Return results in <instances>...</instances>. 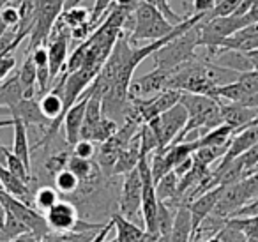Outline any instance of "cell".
Here are the masks:
<instances>
[{"mask_svg":"<svg viewBox=\"0 0 258 242\" xmlns=\"http://www.w3.org/2000/svg\"><path fill=\"white\" fill-rule=\"evenodd\" d=\"M246 27H249V23L244 16L232 15L223 18H204L198 23V46H204L209 51V57H214L223 41Z\"/></svg>","mask_w":258,"mask_h":242,"instance_id":"4","label":"cell"},{"mask_svg":"<svg viewBox=\"0 0 258 242\" xmlns=\"http://www.w3.org/2000/svg\"><path fill=\"white\" fill-rule=\"evenodd\" d=\"M104 242H117V240H115V238H106Z\"/></svg>","mask_w":258,"mask_h":242,"instance_id":"45","label":"cell"},{"mask_svg":"<svg viewBox=\"0 0 258 242\" xmlns=\"http://www.w3.org/2000/svg\"><path fill=\"white\" fill-rule=\"evenodd\" d=\"M140 157H142L140 136L137 135L133 140H131V143H129V145L120 152V156H118L117 163H115L111 175H125V173H129V171L135 170V168L138 166V163H140Z\"/></svg>","mask_w":258,"mask_h":242,"instance_id":"19","label":"cell"},{"mask_svg":"<svg viewBox=\"0 0 258 242\" xmlns=\"http://www.w3.org/2000/svg\"><path fill=\"white\" fill-rule=\"evenodd\" d=\"M0 186L8 195L22 200L27 205L30 202H34V193L30 191V186L27 182H23L22 178H18L16 175H13L4 164H0Z\"/></svg>","mask_w":258,"mask_h":242,"instance_id":"16","label":"cell"},{"mask_svg":"<svg viewBox=\"0 0 258 242\" xmlns=\"http://www.w3.org/2000/svg\"><path fill=\"white\" fill-rule=\"evenodd\" d=\"M53 188L58 191L60 196L66 195H73L80 189V180L76 178V175L73 171H69L68 168L62 171H58L53 177Z\"/></svg>","mask_w":258,"mask_h":242,"instance_id":"24","label":"cell"},{"mask_svg":"<svg viewBox=\"0 0 258 242\" xmlns=\"http://www.w3.org/2000/svg\"><path fill=\"white\" fill-rule=\"evenodd\" d=\"M60 202V195L55 188L51 186H44V188H39L36 193H34V205H36V210H43V212H48L51 207H55Z\"/></svg>","mask_w":258,"mask_h":242,"instance_id":"23","label":"cell"},{"mask_svg":"<svg viewBox=\"0 0 258 242\" xmlns=\"http://www.w3.org/2000/svg\"><path fill=\"white\" fill-rule=\"evenodd\" d=\"M106 224V223H104ZM99 233V230L90 231H66V233H57L50 231L44 235V242H92V238Z\"/></svg>","mask_w":258,"mask_h":242,"instance_id":"25","label":"cell"},{"mask_svg":"<svg viewBox=\"0 0 258 242\" xmlns=\"http://www.w3.org/2000/svg\"><path fill=\"white\" fill-rule=\"evenodd\" d=\"M111 228H113V221H108L106 224H104L103 228L99 230V233L96 235V237L92 238V242H104L108 238V235H110V231H111Z\"/></svg>","mask_w":258,"mask_h":242,"instance_id":"36","label":"cell"},{"mask_svg":"<svg viewBox=\"0 0 258 242\" xmlns=\"http://www.w3.org/2000/svg\"><path fill=\"white\" fill-rule=\"evenodd\" d=\"M170 75L172 71H163V69H154L140 78L133 80L129 87V97H140V99H149L158 94L168 90Z\"/></svg>","mask_w":258,"mask_h":242,"instance_id":"11","label":"cell"},{"mask_svg":"<svg viewBox=\"0 0 258 242\" xmlns=\"http://www.w3.org/2000/svg\"><path fill=\"white\" fill-rule=\"evenodd\" d=\"M187 122V111L182 104H175L172 110L165 111L163 115H159L158 118L147 122L149 128L154 131V135L158 136L159 142V150H165L166 147H170L177 140V136L180 135V131L184 129Z\"/></svg>","mask_w":258,"mask_h":242,"instance_id":"8","label":"cell"},{"mask_svg":"<svg viewBox=\"0 0 258 242\" xmlns=\"http://www.w3.org/2000/svg\"><path fill=\"white\" fill-rule=\"evenodd\" d=\"M11 2H13V0H0V11H2V9H4L6 6L11 4Z\"/></svg>","mask_w":258,"mask_h":242,"instance_id":"42","label":"cell"},{"mask_svg":"<svg viewBox=\"0 0 258 242\" xmlns=\"http://www.w3.org/2000/svg\"><path fill=\"white\" fill-rule=\"evenodd\" d=\"M90 99V90L87 89L83 92V96L78 99V103L73 108H69V111L64 115V126L66 131V143L69 147H75L80 142V133H82V126H83V117H85V110H87V103Z\"/></svg>","mask_w":258,"mask_h":242,"instance_id":"13","label":"cell"},{"mask_svg":"<svg viewBox=\"0 0 258 242\" xmlns=\"http://www.w3.org/2000/svg\"><path fill=\"white\" fill-rule=\"evenodd\" d=\"M218 0H193L195 15H209L216 8Z\"/></svg>","mask_w":258,"mask_h":242,"instance_id":"35","label":"cell"},{"mask_svg":"<svg viewBox=\"0 0 258 242\" xmlns=\"http://www.w3.org/2000/svg\"><path fill=\"white\" fill-rule=\"evenodd\" d=\"M258 143V124H249L247 128L237 131L232 136V142L226 150L225 157L221 159V164H228L230 161L244 156L247 150H251Z\"/></svg>","mask_w":258,"mask_h":242,"instance_id":"14","label":"cell"},{"mask_svg":"<svg viewBox=\"0 0 258 242\" xmlns=\"http://www.w3.org/2000/svg\"><path fill=\"white\" fill-rule=\"evenodd\" d=\"M140 2L142 0H115V6H118V8H125V9H137Z\"/></svg>","mask_w":258,"mask_h":242,"instance_id":"37","label":"cell"},{"mask_svg":"<svg viewBox=\"0 0 258 242\" xmlns=\"http://www.w3.org/2000/svg\"><path fill=\"white\" fill-rule=\"evenodd\" d=\"M0 22L4 23L8 29H18V23H20L18 6H15V4L6 6V8L0 11Z\"/></svg>","mask_w":258,"mask_h":242,"instance_id":"31","label":"cell"},{"mask_svg":"<svg viewBox=\"0 0 258 242\" xmlns=\"http://www.w3.org/2000/svg\"><path fill=\"white\" fill-rule=\"evenodd\" d=\"M13 128H15V138H13V149L11 152L15 154L16 157H18L20 161H22L23 164H25L27 168L30 170V145H29V135H27V128L23 122L20 120H15L13 118Z\"/></svg>","mask_w":258,"mask_h":242,"instance_id":"21","label":"cell"},{"mask_svg":"<svg viewBox=\"0 0 258 242\" xmlns=\"http://www.w3.org/2000/svg\"><path fill=\"white\" fill-rule=\"evenodd\" d=\"M0 205L4 207V210L8 214L16 217L30 233H36L39 237L50 233V228H48L46 219H44V214L37 212L36 207L27 205L22 200L8 195L4 189H0Z\"/></svg>","mask_w":258,"mask_h":242,"instance_id":"7","label":"cell"},{"mask_svg":"<svg viewBox=\"0 0 258 242\" xmlns=\"http://www.w3.org/2000/svg\"><path fill=\"white\" fill-rule=\"evenodd\" d=\"M168 2H170V0H168Z\"/></svg>","mask_w":258,"mask_h":242,"instance_id":"47","label":"cell"},{"mask_svg":"<svg viewBox=\"0 0 258 242\" xmlns=\"http://www.w3.org/2000/svg\"><path fill=\"white\" fill-rule=\"evenodd\" d=\"M58 32H51V39L48 41V64H50V90L58 76L66 71V64L69 58V41H71V30L58 20Z\"/></svg>","mask_w":258,"mask_h":242,"instance_id":"9","label":"cell"},{"mask_svg":"<svg viewBox=\"0 0 258 242\" xmlns=\"http://www.w3.org/2000/svg\"><path fill=\"white\" fill-rule=\"evenodd\" d=\"M247 58H249L251 66H253V71H258V50L254 51H249V53H246Z\"/></svg>","mask_w":258,"mask_h":242,"instance_id":"38","label":"cell"},{"mask_svg":"<svg viewBox=\"0 0 258 242\" xmlns=\"http://www.w3.org/2000/svg\"><path fill=\"white\" fill-rule=\"evenodd\" d=\"M197 46H198V25H195L193 29L180 34L175 39L170 41L168 44L159 48L151 58L154 60L156 69L175 71L182 64L197 58V53H195Z\"/></svg>","mask_w":258,"mask_h":242,"instance_id":"2","label":"cell"},{"mask_svg":"<svg viewBox=\"0 0 258 242\" xmlns=\"http://www.w3.org/2000/svg\"><path fill=\"white\" fill-rule=\"evenodd\" d=\"M142 191H144V184H142L138 168H135L124 175L120 198H118V214H122L125 219L133 221L135 217L142 219Z\"/></svg>","mask_w":258,"mask_h":242,"instance_id":"10","label":"cell"},{"mask_svg":"<svg viewBox=\"0 0 258 242\" xmlns=\"http://www.w3.org/2000/svg\"><path fill=\"white\" fill-rule=\"evenodd\" d=\"M113 2H115V0H96V2H94L92 11H90V25L97 29V27L103 23L106 13L111 9Z\"/></svg>","mask_w":258,"mask_h":242,"instance_id":"28","label":"cell"},{"mask_svg":"<svg viewBox=\"0 0 258 242\" xmlns=\"http://www.w3.org/2000/svg\"><path fill=\"white\" fill-rule=\"evenodd\" d=\"M179 103L186 108L187 122L173 143L184 142L186 136L191 135L193 131H200L202 129L205 135L207 131H211V129L223 124L221 101L212 99V97H207V96H197V94H182Z\"/></svg>","mask_w":258,"mask_h":242,"instance_id":"1","label":"cell"},{"mask_svg":"<svg viewBox=\"0 0 258 242\" xmlns=\"http://www.w3.org/2000/svg\"><path fill=\"white\" fill-rule=\"evenodd\" d=\"M152 240V238L151 237H147V238H144V240H140V242H151Z\"/></svg>","mask_w":258,"mask_h":242,"instance_id":"44","label":"cell"},{"mask_svg":"<svg viewBox=\"0 0 258 242\" xmlns=\"http://www.w3.org/2000/svg\"><path fill=\"white\" fill-rule=\"evenodd\" d=\"M135 25L131 34L127 36L129 43L137 44L138 41H159L163 37L170 36L175 30V27L154 8L145 2H140L135 9Z\"/></svg>","mask_w":258,"mask_h":242,"instance_id":"3","label":"cell"},{"mask_svg":"<svg viewBox=\"0 0 258 242\" xmlns=\"http://www.w3.org/2000/svg\"><path fill=\"white\" fill-rule=\"evenodd\" d=\"M73 156L80 157V159H92L96 156V147L92 142H87V140H80L75 147H73Z\"/></svg>","mask_w":258,"mask_h":242,"instance_id":"33","label":"cell"},{"mask_svg":"<svg viewBox=\"0 0 258 242\" xmlns=\"http://www.w3.org/2000/svg\"><path fill=\"white\" fill-rule=\"evenodd\" d=\"M11 150L8 149V147L0 145V164H6V161H8V156Z\"/></svg>","mask_w":258,"mask_h":242,"instance_id":"39","label":"cell"},{"mask_svg":"<svg viewBox=\"0 0 258 242\" xmlns=\"http://www.w3.org/2000/svg\"><path fill=\"white\" fill-rule=\"evenodd\" d=\"M151 242H168V237H158V238H152Z\"/></svg>","mask_w":258,"mask_h":242,"instance_id":"43","label":"cell"},{"mask_svg":"<svg viewBox=\"0 0 258 242\" xmlns=\"http://www.w3.org/2000/svg\"><path fill=\"white\" fill-rule=\"evenodd\" d=\"M239 159L242 161V164H244V168H246L247 173H249L253 168H256L258 166V143L251 150H247L244 156H240Z\"/></svg>","mask_w":258,"mask_h":242,"instance_id":"34","label":"cell"},{"mask_svg":"<svg viewBox=\"0 0 258 242\" xmlns=\"http://www.w3.org/2000/svg\"><path fill=\"white\" fill-rule=\"evenodd\" d=\"M60 22L68 27L69 30H76L83 25H89L90 23V13L85 8L78 6V8H73L69 11H64L60 16Z\"/></svg>","mask_w":258,"mask_h":242,"instance_id":"26","label":"cell"},{"mask_svg":"<svg viewBox=\"0 0 258 242\" xmlns=\"http://www.w3.org/2000/svg\"><path fill=\"white\" fill-rule=\"evenodd\" d=\"M80 2H82V0H66L64 11H69V9H73V8H78Z\"/></svg>","mask_w":258,"mask_h":242,"instance_id":"40","label":"cell"},{"mask_svg":"<svg viewBox=\"0 0 258 242\" xmlns=\"http://www.w3.org/2000/svg\"><path fill=\"white\" fill-rule=\"evenodd\" d=\"M16 68V57L15 53H0V83L8 80V76L11 75V71Z\"/></svg>","mask_w":258,"mask_h":242,"instance_id":"32","label":"cell"},{"mask_svg":"<svg viewBox=\"0 0 258 242\" xmlns=\"http://www.w3.org/2000/svg\"><path fill=\"white\" fill-rule=\"evenodd\" d=\"M111 221H113V226L117 230V235H115V240L117 242H140L149 237L147 231L140 224L125 219L122 214L115 212L111 216Z\"/></svg>","mask_w":258,"mask_h":242,"instance_id":"17","label":"cell"},{"mask_svg":"<svg viewBox=\"0 0 258 242\" xmlns=\"http://www.w3.org/2000/svg\"><path fill=\"white\" fill-rule=\"evenodd\" d=\"M62 13H64V0H36V15H34L36 20L29 37V53L50 41V36Z\"/></svg>","mask_w":258,"mask_h":242,"instance_id":"5","label":"cell"},{"mask_svg":"<svg viewBox=\"0 0 258 242\" xmlns=\"http://www.w3.org/2000/svg\"><path fill=\"white\" fill-rule=\"evenodd\" d=\"M4 221H6V210H4V207L0 205V228L4 226Z\"/></svg>","mask_w":258,"mask_h":242,"instance_id":"41","label":"cell"},{"mask_svg":"<svg viewBox=\"0 0 258 242\" xmlns=\"http://www.w3.org/2000/svg\"><path fill=\"white\" fill-rule=\"evenodd\" d=\"M103 117L104 115H103V103H101V97L96 96V94H92V90H90V99H89V103H87V110H85V117H83L80 140L90 142V136H92L94 129H96L97 124L103 120Z\"/></svg>","mask_w":258,"mask_h":242,"instance_id":"18","label":"cell"},{"mask_svg":"<svg viewBox=\"0 0 258 242\" xmlns=\"http://www.w3.org/2000/svg\"><path fill=\"white\" fill-rule=\"evenodd\" d=\"M23 99H25V94H23L18 73L0 83V106L8 108V110L11 111L13 108L18 106Z\"/></svg>","mask_w":258,"mask_h":242,"instance_id":"20","label":"cell"},{"mask_svg":"<svg viewBox=\"0 0 258 242\" xmlns=\"http://www.w3.org/2000/svg\"><path fill=\"white\" fill-rule=\"evenodd\" d=\"M6 168H8L13 175H16L18 178H22L23 182H27V184H29L30 178H32V171H29V168H27L13 152H9L8 161H6Z\"/></svg>","mask_w":258,"mask_h":242,"instance_id":"27","label":"cell"},{"mask_svg":"<svg viewBox=\"0 0 258 242\" xmlns=\"http://www.w3.org/2000/svg\"><path fill=\"white\" fill-rule=\"evenodd\" d=\"M64 4H66V0H64Z\"/></svg>","mask_w":258,"mask_h":242,"instance_id":"46","label":"cell"},{"mask_svg":"<svg viewBox=\"0 0 258 242\" xmlns=\"http://www.w3.org/2000/svg\"><path fill=\"white\" fill-rule=\"evenodd\" d=\"M11 117L15 120L23 122L25 128H29V126H41V128L48 129L51 124L43 115V111L39 108V101L36 99H23L18 106L11 110Z\"/></svg>","mask_w":258,"mask_h":242,"instance_id":"15","label":"cell"},{"mask_svg":"<svg viewBox=\"0 0 258 242\" xmlns=\"http://www.w3.org/2000/svg\"><path fill=\"white\" fill-rule=\"evenodd\" d=\"M237 82L242 85V89L246 90L247 97L258 94V71H247V73H240Z\"/></svg>","mask_w":258,"mask_h":242,"instance_id":"30","label":"cell"},{"mask_svg":"<svg viewBox=\"0 0 258 242\" xmlns=\"http://www.w3.org/2000/svg\"><path fill=\"white\" fill-rule=\"evenodd\" d=\"M69 157H71L69 152H58V154H53V156L48 157L46 164H44L48 173H50L51 177H55L58 171L66 170V168H68V163H69Z\"/></svg>","mask_w":258,"mask_h":242,"instance_id":"29","label":"cell"},{"mask_svg":"<svg viewBox=\"0 0 258 242\" xmlns=\"http://www.w3.org/2000/svg\"><path fill=\"white\" fill-rule=\"evenodd\" d=\"M223 189H225V186H218V188L204 193V195H200L198 198H195L193 202L187 203V210H189L191 221H193V237L202 228L204 221L214 212L216 205H218L219 198H221Z\"/></svg>","mask_w":258,"mask_h":242,"instance_id":"12","label":"cell"},{"mask_svg":"<svg viewBox=\"0 0 258 242\" xmlns=\"http://www.w3.org/2000/svg\"><path fill=\"white\" fill-rule=\"evenodd\" d=\"M18 78L20 83H22L23 94H25V99H36L37 94V69L36 64H34L32 55L23 60L22 68L18 71Z\"/></svg>","mask_w":258,"mask_h":242,"instance_id":"22","label":"cell"},{"mask_svg":"<svg viewBox=\"0 0 258 242\" xmlns=\"http://www.w3.org/2000/svg\"><path fill=\"white\" fill-rule=\"evenodd\" d=\"M78 207L69 200H60L55 207H51L48 212H44V219L50 228V231L66 233V231H90L101 230L104 224L101 223H85L80 219Z\"/></svg>","mask_w":258,"mask_h":242,"instance_id":"6","label":"cell"}]
</instances>
